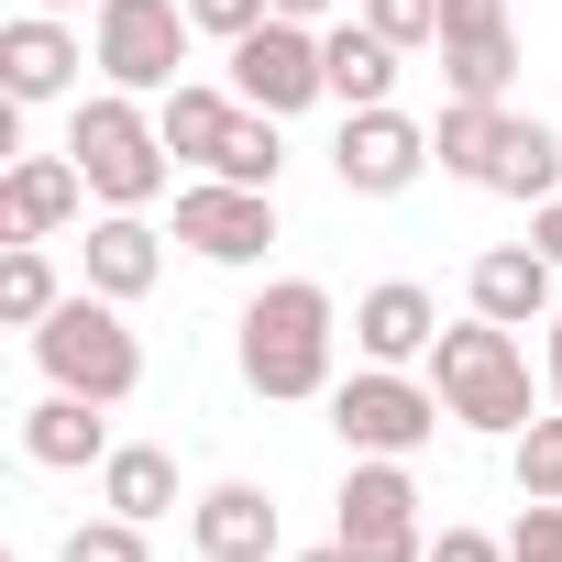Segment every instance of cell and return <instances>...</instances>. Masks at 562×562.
Segmentation results:
<instances>
[{"label":"cell","mask_w":562,"mask_h":562,"mask_svg":"<svg viewBox=\"0 0 562 562\" xmlns=\"http://www.w3.org/2000/svg\"><path fill=\"white\" fill-rule=\"evenodd\" d=\"M56 562H144V518H122V507H111V518L67 529V540H56Z\"/></svg>","instance_id":"obj_26"},{"label":"cell","mask_w":562,"mask_h":562,"mask_svg":"<svg viewBox=\"0 0 562 562\" xmlns=\"http://www.w3.org/2000/svg\"><path fill=\"white\" fill-rule=\"evenodd\" d=\"M56 265H45V243H12V254H0V321H12V331H45L56 321Z\"/></svg>","instance_id":"obj_25"},{"label":"cell","mask_w":562,"mask_h":562,"mask_svg":"<svg viewBox=\"0 0 562 562\" xmlns=\"http://www.w3.org/2000/svg\"><path fill=\"white\" fill-rule=\"evenodd\" d=\"M496 144H507V100H441V122H430V155H441L452 177H474V188H485Z\"/></svg>","instance_id":"obj_23"},{"label":"cell","mask_w":562,"mask_h":562,"mask_svg":"<svg viewBox=\"0 0 562 562\" xmlns=\"http://www.w3.org/2000/svg\"><path fill=\"white\" fill-rule=\"evenodd\" d=\"M419 166H430V122H408L397 100H386V111H342L331 177H342L353 199H397V188H419Z\"/></svg>","instance_id":"obj_9"},{"label":"cell","mask_w":562,"mask_h":562,"mask_svg":"<svg viewBox=\"0 0 562 562\" xmlns=\"http://www.w3.org/2000/svg\"><path fill=\"white\" fill-rule=\"evenodd\" d=\"M243 331V386L254 397H331V342H342V310L321 276H276V288H254V310L232 321Z\"/></svg>","instance_id":"obj_1"},{"label":"cell","mask_w":562,"mask_h":562,"mask_svg":"<svg viewBox=\"0 0 562 562\" xmlns=\"http://www.w3.org/2000/svg\"><path fill=\"white\" fill-rule=\"evenodd\" d=\"M265 12H276V0H188V23H199V34H221V45H243Z\"/></svg>","instance_id":"obj_30"},{"label":"cell","mask_w":562,"mask_h":562,"mask_svg":"<svg viewBox=\"0 0 562 562\" xmlns=\"http://www.w3.org/2000/svg\"><path fill=\"white\" fill-rule=\"evenodd\" d=\"M507 562H562V496H529V507H518Z\"/></svg>","instance_id":"obj_29"},{"label":"cell","mask_w":562,"mask_h":562,"mask_svg":"<svg viewBox=\"0 0 562 562\" xmlns=\"http://www.w3.org/2000/svg\"><path fill=\"white\" fill-rule=\"evenodd\" d=\"M232 111H243L232 89H199V78H177V89L155 100V133H166V155H177V166H210V155H221V133H232Z\"/></svg>","instance_id":"obj_20"},{"label":"cell","mask_w":562,"mask_h":562,"mask_svg":"<svg viewBox=\"0 0 562 562\" xmlns=\"http://www.w3.org/2000/svg\"><path fill=\"white\" fill-rule=\"evenodd\" d=\"M540 331H551V353H540V375H551V397H562V310H551Z\"/></svg>","instance_id":"obj_33"},{"label":"cell","mask_w":562,"mask_h":562,"mask_svg":"<svg viewBox=\"0 0 562 562\" xmlns=\"http://www.w3.org/2000/svg\"><path fill=\"white\" fill-rule=\"evenodd\" d=\"M100 507H122V518H166L177 507V452H155V441H111V463H100Z\"/></svg>","instance_id":"obj_21"},{"label":"cell","mask_w":562,"mask_h":562,"mask_svg":"<svg viewBox=\"0 0 562 562\" xmlns=\"http://www.w3.org/2000/svg\"><path fill=\"white\" fill-rule=\"evenodd\" d=\"M299 562H353V551H342V540H321V551H299Z\"/></svg>","instance_id":"obj_35"},{"label":"cell","mask_w":562,"mask_h":562,"mask_svg":"<svg viewBox=\"0 0 562 562\" xmlns=\"http://www.w3.org/2000/svg\"><path fill=\"white\" fill-rule=\"evenodd\" d=\"M155 276H166V232H155L144 210L89 221V288H100V299H144Z\"/></svg>","instance_id":"obj_19"},{"label":"cell","mask_w":562,"mask_h":562,"mask_svg":"<svg viewBox=\"0 0 562 562\" xmlns=\"http://www.w3.org/2000/svg\"><path fill=\"white\" fill-rule=\"evenodd\" d=\"M364 23H375L397 56H419V45H441V0H364Z\"/></svg>","instance_id":"obj_27"},{"label":"cell","mask_w":562,"mask_h":562,"mask_svg":"<svg viewBox=\"0 0 562 562\" xmlns=\"http://www.w3.org/2000/svg\"><path fill=\"white\" fill-rule=\"evenodd\" d=\"M430 562H507V540H485V529H441Z\"/></svg>","instance_id":"obj_31"},{"label":"cell","mask_w":562,"mask_h":562,"mask_svg":"<svg viewBox=\"0 0 562 562\" xmlns=\"http://www.w3.org/2000/svg\"><path fill=\"white\" fill-rule=\"evenodd\" d=\"M188 0H100L89 12V67L111 78V89H133V100H166L177 89V67H188Z\"/></svg>","instance_id":"obj_5"},{"label":"cell","mask_w":562,"mask_h":562,"mask_svg":"<svg viewBox=\"0 0 562 562\" xmlns=\"http://www.w3.org/2000/svg\"><path fill=\"white\" fill-rule=\"evenodd\" d=\"M529 243H540V254H551V265H562V188H551V199H540V210H529Z\"/></svg>","instance_id":"obj_32"},{"label":"cell","mask_w":562,"mask_h":562,"mask_svg":"<svg viewBox=\"0 0 562 562\" xmlns=\"http://www.w3.org/2000/svg\"><path fill=\"white\" fill-rule=\"evenodd\" d=\"M78 67H89V45L67 34V12H23L12 34H0V89H12V111L67 100V89H78Z\"/></svg>","instance_id":"obj_12"},{"label":"cell","mask_w":562,"mask_h":562,"mask_svg":"<svg viewBox=\"0 0 562 562\" xmlns=\"http://www.w3.org/2000/svg\"><path fill=\"white\" fill-rule=\"evenodd\" d=\"M232 100H254V111H310V100H331V78H321V23H288V12H265L243 45H232Z\"/></svg>","instance_id":"obj_8"},{"label":"cell","mask_w":562,"mask_h":562,"mask_svg":"<svg viewBox=\"0 0 562 562\" xmlns=\"http://www.w3.org/2000/svg\"><path fill=\"white\" fill-rule=\"evenodd\" d=\"M321 78L342 111H386L397 100V45L375 23H321Z\"/></svg>","instance_id":"obj_18"},{"label":"cell","mask_w":562,"mask_h":562,"mask_svg":"<svg viewBox=\"0 0 562 562\" xmlns=\"http://www.w3.org/2000/svg\"><path fill=\"white\" fill-rule=\"evenodd\" d=\"M177 243L210 254V265H265V243H276V188H232V177L177 188Z\"/></svg>","instance_id":"obj_10"},{"label":"cell","mask_w":562,"mask_h":562,"mask_svg":"<svg viewBox=\"0 0 562 562\" xmlns=\"http://www.w3.org/2000/svg\"><path fill=\"white\" fill-rule=\"evenodd\" d=\"M551 254L540 243H485L474 254V310L485 321H507V331H529V321H551Z\"/></svg>","instance_id":"obj_17"},{"label":"cell","mask_w":562,"mask_h":562,"mask_svg":"<svg viewBox=\"0 0 562 562\" xmlns=\"http://www.w3.org/2000/svg\"><path fill=\"white\" fill-rule=\"evenodd\" d=\"M518 496H562V419L518 430Z\"/></svg>","instance_id":"obj_28"},{"label":"cell","mask_w":562,"mask_h":562,"mask_svg":"<svg viewBox=\"0 0 562 562\" xmlns=\"http://www.w3.org/2000/svg\"><path fill=\"white\" fill-rule=\"evenodd\" d=\"M78 199H89L78 155H23L12 177H0V243H45V232H67Z\"/></svg>","instance_id":"obj_14"},{"label":"cell","mask_w":562,"mask_h":562,"mask_svg":"<svg viewBox=\"0 0 562 562\" xmlns=\"http://www.w3.org/2000/svg\"><path fill=\"white\" fill-rule=\"evenodd\" d=\"M430 386H441V408L463 419V430H496V441H518L529 430V353L507 342V321H441V342H430Z\"/></svg>","instance_id":"obj_3"},{"label":"cell","mask_w":562,"mask_h":562,"mask_svg":"<svg viewBox=\"0 0 562 562\" xmlns=\"http://www.w3.org/2000/svg\"><path fill=\"white\" fill-rule=\"evenodd\" d=\"M276 166H288V144H276V111H232V133H221V155L199 166V177H232V188H276Z\"/></svg>","instance_id":"obj_24"},{"label":"cell","mask_w":562,"mask_h":562,"mask_svg":"<svg viewBox=\"0 0 562 562\" xmlns=\"http://www.w3.org/2000/svg\"><path fill=\"white\" fill-rule=\"evenodd\" d=\"M67 155H78V177H89L100 210H155L166 177H177V155H166V133H155V111H144L133 89L78 100V111H67Z\"/></svg>","instance_id":"obj_2"},{"label":"cell","mask_w":562,"mask_h":562,"mask_svg":"<svg viewBox=\"0 0 562 562\" xmlns=\"http://www.w3.org/2000/svg\"><path fill=\"white\" fill-rule=\"evenodd\" d=\"M331 507H342L331 540H342L353 562H430V529H419V485H408V463L353 452V474H342Z\"/></svg>","instance_id":"obj_7"},{"label":"cell","mask_w":562,"mask_h":562,"mask_svg":"<svg viewBox=\"0 0 562 562\" xmlns=\"http://www.w3.org/2000/svg\"><path fill=\"white\" fill-rule=\"evenodd\" d=\"M507 78H518L507 0H441V100H507Z\"/></svg>","instance_id":"obj_11"},{"label":"cell","mask_w":562,"mask_h":562,"mask_svg":"<svg viewBox=\"0 0 562 562\" xmlns=\"http://www.w3.org/2000/svg\"><path fill=\"white\" fill-rule=\"evenodd\" d=\"M23 463H45V474L111 463V419H100V397H78V386L34 397V408H23Z\"/></svg>","instance_id":"obj_16"},{"label":"cell","mask_w":562,"mask_h":562,"mask_svg":"<svg viewBox=\"0 0 562 562\" xmlns=\"http://www.w3.org/2000/svg\"><path fill=\"white\" fill-rule=\"evenodd\" d=\"M276 12H288V23H331V12H342V0H276Z\"/></svg>","instance_id":"obj_34"},{"label":"cell","mask_w":562,"mask_h":562,"mask_svg":"<svg viewBox=\"0 0 562 562\" xmlns=\"http://www.w3.org/2000/svg\"><path fill=\"white\" fill-rule=\"evenodd\" d=\"M34 364H45L56 386H78V397H100V408H122V397L144 386V342L122 331V299H100V288H78V299H56V321L34 331Z\"/></svg>","instance_id":"obj_4"},{"label":"cell","mask_w":562,"mask_h":562,"mask_svg":"<svg viewBox=\"0 0 562 562\" xmlns=\"http://www.w3.org/2000/svg\"><path fill=\"white\" fill-rule=\"evenodd\" d=\"M485 188H496V199H529V210H540V199L562 188V133H551V122H518V111H507V144H496Z\"/></svg>","instance_id":"obj_22"},{"label":"cell","mask_w":562,"mask_h":562,"mask_svg":"<svg viewBox=\"0 0 562 562\" xmlns=\"http://www.w3.org/2000/svg\"><path fill=\"white\" fill-rule=\"evenodd\" d=\"M23 12H89V0H23Z\"/></svg>","instance_id":"obj_36"},{"label":"cell","mask_w":562,"mask_h":562,"mask_svg":"<svg viewBox=\"0 0 562 562\" xmlns=\"http://www.w3.org/2000/svg\"><path fill=\"white\" fill-rule=\"evenodd\" d=\"M441 419H452V408H441V386H430V375H408V364H364V375H342V386H331V430H342V452H386V463H408Z\"/></svg>","instance_id":"obj_6"},{"label":"cell","mask_w":562,"mask_h":562,"mask_svg":"<svg viewBox=\"0 0 562 562\" xmlns=\"http://www.w3.org/2000/svg\"><path fill=\"white\" fill-rule=\"evenodd\" d=\"M353 342H364V364H430V342H441V299L408 288V276H386V288L353 299Z\"/></svg>","instance_id":"obj_13"},{"label":"cell","mask_w":562,"mask_h":562,"mask_svg":"<svg viewBox=\"0 0 562 562\" xmlns=\"http://www.w3.org/2000/svg\"><path fill=\"white\" fill-rule=\"evenodd\" d=\"M188 540H199V562H276V496L265 485H210L199 507H188Z\"/></svg>","instance_id":"obj_15"}]
</instances>
